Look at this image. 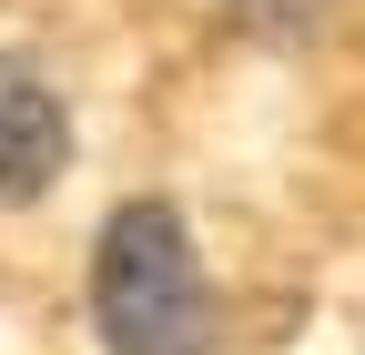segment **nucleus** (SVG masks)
Instances as JSON below:
<instances>
[{
  "label": "nucleus",
  "mask_w": 365,
  "mask_h": 355,
  "mask_svg": "<svg viewBox=\"0 0 365 355\" xmlns=\"http://www.w3.org/2000/svg\"><path fill=\"white\" fill-rule=\"evenodd\" d=\"M91 325H102L112 355H213V284L203 254L182 234V213L163 203H122L102 224V254H91Z\"/></svg>",
  "instance_id": "f257e3e1"
},
{
  "label": "nucleus",
  "mask_w": 365,
  "mask_h": 355,
  "mask_svg": "<svg viewBox=\"0 0 365 355\" xmlns=\"http://www.w3.org/2000/svg\"><path fill=\"white\" fill-rule=\"evenodd\" d=\"M71 173V102L51 92V71L0 51V213L41 203Z\"/></svg>",
  "instance_id": "f03ea898"
}]
</instances>
